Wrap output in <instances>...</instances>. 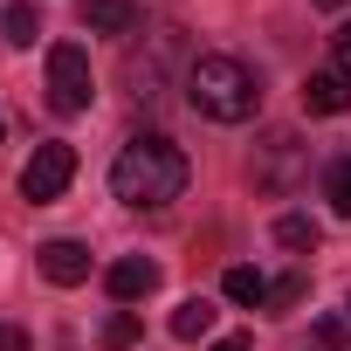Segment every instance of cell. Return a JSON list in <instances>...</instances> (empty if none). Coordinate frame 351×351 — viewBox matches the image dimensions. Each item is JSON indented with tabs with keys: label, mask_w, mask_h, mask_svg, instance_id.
Listing matches in <instances>:
<instances>
[{
	"label": "cell",
	"mask_w": 351,
	"mask_h": 351,
	"mask_svg": "<svg viewBox=\"0 0 351 351\" xmlns=\"http://www.w3.org/2000/svg\"><path fill=\"white\" fill-rule=\"evenodd\" d=\"M110 193L124 207H172L186 193V152L158 138V131H138L117 158H110Z\"/></svg>",
	"instance_id": "obj_1"
},
{
	"label": "cell",
	"mask_w": 351,
	"mask_h": 351,
	"mask_svg": "<svg viewBox=\"0 0 351 351\" xmlns=\"http://www.w3.org/2000/svg\"><path fill=\"white\" fill-rule=\"evenodd\" d=\"M186 104L214 124H248L262 110V76L241 62V56H193L186 62Z\"/></svg>",
	"instance_id": "obj_2"
},
{
	"label": "cell",
	"mask_w": 351,
	"mask_h": 351,
	"mask_svg": "<svg viewBox=\"0 0 351 351\" xmlns=\"http://www.w3.org/2000/svg\"><path fill=\"white\" fill-rule=\"evenodd\" d=\"M90 97H97L90 56H83L76 42H56V49H49V110H56V117H76V110H90Z\"/></svg>",
	"instance_id": "obj_3"
},
{
	"label": "cell",
	"mask_w": 351,
	"mask_h": 351,
	"mask_svg": "<svg viewBox=\"0 0 351 351\" xmlns=\"http://www.w3.org/2000/svg\"><path fill=\"white\" fill-rule=\"evenodd\" d=\"M76 180V152L62 145V138H49V145H35V158L21 165V193L42 207V200H62V186Z\"/></svg>",
	"instance_id": "obj_4"
},
{
	"label": "cell",
	"mask_w": 351,
	"mask_h": 351,
	"mask_svg": "<svg viewBox=\"0 0 351 351\" xmlns=\"http://www.w3.org/2000/svg\"><path fill=\"white\" fill-rule=\"evenodd\" d=\"M186 56V42H180V28H152V56L145 49H131V62H124V83H131V97L145 104V97H158V83H165V69Z\"/></svg>",
	"instance_id": "obj_5"
},
{
	"label": "cell",
	"mask_w": 351,
	"mask_h": 351,
	"mask_svg": "<svg viewBox=\"0 0 351 351\" xmlns=\"http://www.w3.org/2000/svg\"><path fill=\"white\" fill-rule=\"evenodd\" d=\"M303 110L310 117H344L351 110V76L344 69H310L303 76Z\"/></svg>",
	"instance_id": "obj_6"
},
{
	"label": "cell",
	"mask_w": 351,
	"mask_h": 351,
	"mask_svg": "<svg viewBox=\"0 0 351 351\" xmlns=\"http://www.w3.org/2000/svg\"><path fill=\"white\" fill-rule=\"evenodd\" d=\"M35 262H42V276H49L56 289H76V282L90 276V248H83V241H49Z\"/></svg>",
	"instance_id": "obj_7"
},
{
	"label": "cell",
	"mask_w": 351,
	"mask_h": 351,
	"mask_svg": "<svg viewBox=\"0 0 351 351\" xmlns=\"http://www.w3.org/2000/svg\"><path fill=\"white\" fill-rule=\"evenodd\" d=\"M110 296L117 303H138V296H152L158 289V262H145V255H124V262H110Z\"/></svg>",
	"instance_id": "obj_8"
},
{
	"label": "cell",
	"mask_w": 351,
	"mask_h": 351,
	"mask_svg": "<svg viewBox=\"0 0 351 351\" xmlns=\"http://www.w3.org/2000/svg\"><path fill=\"white\" fill-rule=\"evenodd\" d=\"M83 28L90 35H138L145 14L131 8V0H83Z\"/></svg>",
	"instance_id": "obj_9"
},
{
	"label": "cell",
	"mask_w": 351,
	"mask_h": 351,
	"mask_svg": "<svg viewBox=\"0 0 351 351\" xmlns=\"http://www.w3.org/2000/svg\"><path fill=\"white\" fill-rule=\"evenodd\" d=\"M214 330V303L207 296H186L180 310H172V337H180V344H193V337H207Z\"/></svg>",
	"instance_id": "obj_10"
},
{
	"label": "cell",
	"mask_w": 351,
	"mask_h": 351,
	"mask_svg": "<svg viewBox=\"0 0 351 351\" xmlns=\"http://www.w3.org/2000/svg\"><path fill=\"white\" fill-rule=\"evenodd\" d=\"M221 289H228V303H269V276L248 269V262H234V269L221 276Z\"/></svg>",
	"instance_id": "obj_11"
},
{
	"label": "cell",
	"mask_w": 351,
	"mask_h": 351,
	"mask_svg": "<svg viewBox=\"0 0 351 351\" xmlns=\"http://www.w3.org/2000/svg\"><path fill=\"white\" fill-rule=\"evenodd\" d=\"M0 35H8V49H28L42 35V14L28 8V0H8V14H0Z\"/></svg>",
	"instance_id": "obj_12"
},
{
	"label": "cell",
	"mask_w": 351,
	"mask_h": 351,
	"mask_svg": "<svg viewBox=\"0 0 351 351\" xmlns=\"http://www.w3.org/2000/svg\"><path fill=\"white\" fill-rule=\"evenodd\" d=\"M276 241H282V248H317V221H310V214H282V221H276Z\"/></svg>",
	"instance_id": "obj_13"
},
{
	"label": "cell",
	"mask_w": 351,
	"mask_h": 351,
	"mask_svg": "<svg viewBox=\"0 0 351 351\" xmlns=\"http://www.w3.org/2000/svg\"><path fill=\"white\" fill-rule=\"evenodd\" d=\"M324 193H330V207H337V214L351 221V158H337V165H330V180H324Z\"/></svg>",
	"instance_id": "obj_14"
},
{
	"label": "cell",
	"mask_w": 351,
	"mask_h": 351,
	"mask_svg": "<svg viewBox=\"0 0 351 351\" xmlns=\"http://www.w3.org/2000/svg\"><path fill=\"white\" fill-rule=\"evenodd\" d=\"M138 330H145V324H138L131 310H117V317L104 324V344H110V351H131V344H138Z\"/></svg>",
	"instance_id": "obj_15"
},
{
	"label": "cell",
	"mask_w": 351,
	"mask_h": 351,
	"mask_svg": "<svg viewBox=\"0 0 351 351\" xmlns=\"http://www.w3.org/2000/svg\"><path fill=\"white\" fill-rule=\"evenodd\" d=\"M303 289H310V276L296 269V276H282V282H269V303H276V310H289V303H303Z\"/></svg>",
	"instance_id": "obj_16"
},
{
	"label": "cell",
	"mask_w": 351,
	"mask_h": 351,
	"mask_svg": "<svg viewBox=\"0 0 351 351\" xmlns=\"http://www.w3.org/2000/svg\"><path fill=\"white\" fill-rule=\"evenodd\" d=\"M317 344L324 351H344V324H317Z\"/></svg>",
	"instance_id": "obj_17"
},
{
	"label": "cell",
	"mask_w": 351,
	"mask_h": 351,
	"mask_svg": "<svg viewBox=\"0 0 351 351\" xmlns=\"http://www.w3.org/2000/svg\"><path fill=\"white\" fill-rule=\"evenodd\" d=\"M0 351H28V330H14V324H0Z\"/></svg>",
	"instance_id": "obj_18"
},
{
	"label": "cell",
	"mask_w": 351,
	"mask_h": 351,
	"mask_svg": "<svg viewBox=\"0 0 351 351\" xmlns=\"http://www.w3.org/2000/svg\"><path fill=\"white\" fill-rule=\"evenodd\" d=\"M337 69H344V76H351V21H344V28H337Z\"/></svg>",
	"instance_id": "obj_19"
},
{
	"label": "cell",
	"mask_w": 351,
	"mask_h": 351,
	"mask_svg": "<svg viewBox=\"0 0 351 351\" xmlns=\"http://www.w3.org/2000/svg\"><path fill=\"white\" fill-rule=\"evenodd\" d=\"M214 351H248V337H221V344H214Z\"/></svg>",
	"instance_id": "obj_20"
},
{
	"label": "cell",
	"mask_w": 351,
	"mask_h": 351,
	"mask_svg": "<svg viewBox=\"0 0 351 351\" xmlns=\"http://www.w3.org/2000/svg\"><path fill=\"white\" fill-rule=\"evenodd\" d=\"M317 8H324V14H337V8H344V0H317Z\"/></svg>",
	"instance_id": "obj_21"
},
{
	"label": "cell",
	"mask_w": 351,
	"mask_h": 351,
	"mask_svg": "<svg viewBox=\"0 0 351 351\" xmlns=\"http://www.w3.org/2000/svg\"><path fill=\"white\" fill-rule=\"evenodd\" d=\"M344 310H351V303H344Z\"/></svg>",
	"instance_id": "obj_22"
}]
</instances>
